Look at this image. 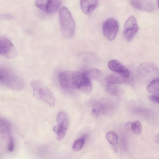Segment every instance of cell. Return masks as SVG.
Listing matches in <instances>:
<instances>
[{
	"label": "cell",
	"mask_w": 159,
	"mask_h": 159,
	"mask_svg": "<svg viewBox=\"0 0 159 159\" xmlns=\"http://www.w3.org/2000/svg\"><path fill=\"white\" fill-rule=\"evenodd\" d=\"M13 16L8 14H2L0 15L1 19L5 20H10L13 19Z\"/></svg>",
	"instance_id": "cell-27"
},
{
	"label": "cell",
	"mask_w": 159,
	"mask_h": 159,
	"mask_svg": "<svg viewBox=\"0 0 159 159\" xmlns=\"http://www.w3.org/2000/svg\"><path fill=\"white\" fill-rule=\"evenodd\" d=\"M88 77L91 80H96L101 76V72L95 69H90L85 72Z\"/></svg>",
	"instance_id": "cell-21"
},
{
	"label": "cell",
	"mask_w": 159,
	"mask_h": 159,
	"mask_svg": "<svg viewBox=\"0 0 159 159\" xmlns=\"http://www.w3.org/2000/svg\"><path fill=\"white\" fill-rule=\"evenodd\" d=\"M155 140L156 143L159 145V132L155 136Z\"/></svg>",
	"instance_id": "cell-28"
},
{
	"label": "cell",
	"mask_w": 159,
	"mask_h": 159,
	"mask_svg": "<svg viewBox=\"0 0 159 159\" xmlns=\"http://www.w3.org/2000/svg\"><path fill=\"white\" fill-rule=\"evenodd\" d=\"M149 99L151 101L157 103H159V93L150 95Z\"/></svg>",
	"instance_id": "cell-25"
},
{
	"label": "cell",
	"mask_w": 159,
	"mask_h": 159,
	"mask_svg": "<svg viewBox=\"0 0 159 159\" xmlns=\"http://www.w3.org/2000/svg\"><path fill=\"white\" fill-rule=\"evenodd\" d=\"M107 92L110 95L113 96H118L120 93V90L118 86L115 84H109L106 86Z\"/></svg>",
	"instance_id": "cell-20"
},
{
	"label": "cell",
	"mask_w": 159,
	"mask_h": 159,
	"mask_svg": "<svg viewBox=\"0 0 159 159\" xmlns=\"http://www.w3.org/2000/svg\"><path fill=\"white\" fill-rule=\"evenodd\" d=\"M59 20L63 36L67 39L73 38L75 32V23L71 13L67 8L63 7L60 9Z\"/></svg>",
	"instance_id": "cell-1"
},
{
	"label": "cell",
	"mask_w": 159,
	"mask_h": 159,
	"mask_svg": "<svg viewBox=\"0 0 159 159\" xmlns=\"http://www.w3.org/2000/svg\"><path fill=\"white\" fill-rule=\"evenodd\" d=\"M49 0H36V6L42 11L45 12L48 2Z\"/></svg>",
	"instance_id": "cell-24"
},
{
	"label": "cell",
	"mask_w": 159,
	"mask_h": 159,
	"mask_svg": "<svg viewBox=\"0 0 159 159\" xmlns=\"http://www.w3.org/2000/svg\"><path fill=\"white\" fill-rule=\"evenodd\" d=\"M131 128L133 132L136 134H140L142 131V125L140 122L136 120L132 123L131 125Z\"/></svg>",
	"instance_id": "cell-23"
},
{
	"label": "cell",
	"mask_w": 159,
	"mask_h": 159,
	"mask_svg": "<svg viewBox=\"0 0 159 159\" xmlns=\"http://www.w3.org/2000/svg\"><path fill=\"white\" fill-rule=\"evenodd\" d=\"M147 90L150 93H155L159 91V78L152 80L148 86Z\"/></svg>",
	"instance_id": "cell-19"
},
{
	"label": "cell",
	"mask_w": 159,
	"mask_h": 159,
	"mask_svg": "<svg viewBox=\"0 0 159 159\" xmlns=\"http://www.w3.org/2000/svg\"><path fill=\"white\" fill-rule=\"evenodd\" d=\"M108 66L111 70L117 73L125 78H128L129 76V72L127 68L116 60L113 59L109 61Z\"/></svg>",
	"instance_id": "cell-9"
},
{
	"label": "cell",
	"mask_w": 159,
	"mask_h": 159,
	"mask_svg": "<svg viewBox=\"0 0 159 159\" xmlns=\"http://www.w3.org/2000/svg\"><path fill=\"white\" fill-rule=\"evenodd\" d=\"M11 125L7 119L1 117L0 120V131L3 138L8 141L13 138L11 135Z\"/></svg>",
	"instance_id": "cell-11"
},
{
	"label": "cell",
	"mask_w": 159,
	"mask_h": 159,
	"mask_svg": "<svg viewBox=\"0 0 159 159\" xmlns=\"http://www.w3.org/2000/svg\"><path fill=\"white\" fill-rule=\"evenodd\" d=\"M157 4L158 8H159V0H158Z\"/></svg>",
	"instance_id": "cell-29"
},
{
	"label": "cell",
	"mask_w": 159,
	"mask_h": 159,
	"mask_svg": "<svg viewBox=\"0 0 159 159\" xmlns=\"http://www.w3.org/2000/svg\"><path fill=\"white\" fill-rule=\"evenodd\" d=\"M54 126L53 129L55 133L57 139L59 141L62 140L65 136L68 127V123L57 124Z\"/></svg>",
	"instance_id": "cell-14"
},
{
	"label": "cell",
	"mask_w": 159,
	"mask_h": 159,
	"mask_svg": "<svg viewBox=\"0 0 159 159\" xmlns=\"http://www.w3.org/2000/svg\"><path fill=\"white\" fill-rule=\"evenodd\" d=\"M14 140L12 138L11 139L8 141V150L10 152H12L14 149Z\"/></svg>",
	"instance_id": "cell-26"
},
{
	"label": "cell",
	"mask_w": 159,
	"mask_h": 159,
	"mask_svg": "<svg viewBox=\"0 0 159 159\" xmlns=\"http://www.w3.org/2000/svg\"><path fill=\"white\" fill-rule=\"evenodd\" d=\"M130 3L133 7L139 10L152 11L154 8L153 3L149 0H130Z\"/></svg>",
	"instance_id": "cell-10"
},
{
	"label": "cell",
	"mask_w": 159,
	"mask_h": 159,
	"mask_svg": "<svg viewBox=\"0 0 159 159\" xmlns=\"http://www.w3.org/2000/svg\"><path fill=\"white\" fill-rule=\"evenodd\" d=\"M138 73L139 77L146 82H151L159 75V70L157 66L150 62L141 63L138 67Z\"/></svg>",
	"instance_id": "cell-5"
},
{
	"label": "cell",
	"mask_w": 159,
	"mask_h": 159,
	"mask_svg": "<svg viewBox=\"0 0 159 159\" xmlns=\"http://www.w3.org/2000/svg\"><path fill=\"white\" fill-rule=\"evenodd\" d=\"M0 54L8 58H14L17 54L16 49L12 42L3 36L0 37Z\"/></svg>",
	"instance_id": "cell-7"
},
{
	"label": "cell",
	"mask_w": 159,
	"mask_h": 159,
	"mask_svg": "<svg viewBox=\"0 0 159 159\" xmlns=\"http://www.w3.org/2000/svg\"><path fill=\"white\" fill-rule=\"evenodd\" d=\"M77 89L86 94L90 93L92 90L93 86L91 80L88 77L85 72H83V77L79 84Z\"/></svg>",
	"instance_id": "cell-13"
},
{
	"label": "cell",
	"mask_w": 159,
	"mask_h": 159,
	"mask_svg": "<svg viewBox=\"0 0 159 159\" xmlns=\"http://www.w3.org/2000/svg\"><path fill=\"white\" fill-rule=\"evenodd\" d=\"M105 106L103 104L97 103L93 107L92 113L95 116H97L105 112L106 110Z\"/></svg>",
	"instance_id": "cell-22"
},
{
	"label": "cell",
	"mask_w": 159,
	"mask_h": 159,
	"mask_svg": "<svg viewBox=\"0 0 159 159\" xmlns=\"http://www.w3.org/2000/svg\"><path fill=\"white\" fill-rule=\"evenodd\" d=\"M83 72L77 71H65L59 75V81L61 87L66 89H77L83 77Z\"/></svg>",
	"instance_id": "cell-4"
},
{
	"label": "cell",
	"mask_w": 159,
	"mask_h": 159,
	"mask_svg": "<svg viewBox=\"0 0 159 159\" xmlns=\"http://www.w3.org/2000/svg\"><path fill=\"white\" fill-rule=\"evenodd\" d=\"M61 4L60 0H49L45 12L49 14H53L58 9Z\"/></svg>",
	"instance_id": "cell-15"
},
{
	"label": "cell",
	"mask_w": 159,
	"mask_h": 159,
	"mask_svg": "<svg viewBox=\"0 0 159 159\" xmlns=\"http://www.w3.org/2000/svg\"><path fill=\"white\" fill-rule=\"evenodd\" d=\"M106 137L109 143L113 146L115 151H116L118 143V137L117 134L114 132L110 131L107 133Z\"/></svg>",
	"instance_id": "cell-17"
},
{
	"label": "cell",
	"mask_w": 159,
	"mask_h": 159,
	"mask_svg": "<svg viewBox=\"0 0 159 159\" xmlns=\"http://www.w3.org/2000/svg\"><path fill=\"white\" fill-rule=\"evenodd\" d=\"M34 96L49 107H53L55 103V97L50 89L42 82L34 80L30 84Z\"/></svg>",
	"instance_id": "cell-3"
},
{
	"label": "cell",
	"mask_w": 159,
	"mask_h": 159,
	"mask_svg": "<svg viewBox=\"0 0 159 159\" xmlns=\"http://www.w3.org/2000/svg\"><path fill=\"white\" fill-rule=\"evenodd\" d=\"M80 2L82 12L86 14L90 15L97 7L98 0H80Z\"/></svg>",
	"instance_id": "cell-12"
},
{
	"label": "cell",
	"mask_w": 159,
	"mask_h": 159,
	"mask_svg": "<svg viewBox=\"0 0 159 159\" xmlns=\"http://www.w3.org/2000/svg\"><path fill=\"white\" fill-rule=\"evenodd\" d=\"M124 78L119 75L111 74L107 75L105 78V81L108 84H118L123 83Z\"/></svg>",
	"instance_id": "cell-16"
},
{
	"label": "cell",
	"mask_w": 159,
	"mask_h": 159,
	"mask_svg": "<svg viewBox=\"0 0 159 159\" xmlns=\"http://www.w3.org/2000/svg\"><path fill=\"white\" fill-rule=\"evenodd\" d=\"M139 30L137 21L134 16L129 17L124 25L123 35L128 41H131Z\"/></svg>",
	"instance_id": "cell-8"
},
{
	"label": "cell",
	"mask_w": 159,
	"mask_h": 159,
	"mask_svg": "<svg viewBox=\"0 0 159 159\" xmlns=\"http://www.w3.org/2000/svg\"><path fill=\"white\" fill-rule=\"evenodd\" d=\"M0 81L3 85L15 90H20L24 86V82L20 76L4 67L0 68Z\"/></svg>",
	"instance_id": "cell-2"
},
{
	"label": "cell",
	"mask_w": 159,
	"mask_h": 159,
	"mask_svg": "<svg viewBox=\"0 0 159 159\" xmlns=\"http://www.w3.org/2000/svg\"><path fill=\"white\" fill-rule=\"evenodd\" d=\"M87 137V135L84 134L74 142L72 146V149L74 151L78 152L82 149Z\"/></svg>",
	"instance_id": "cell-18"
},
{
	"label": "cell",
	"mask_w": 159,
	"mask_h": 159,
	"mask_svg": "<svg viewBox=\"0 0 159 159\" xmlns=\"http://www.w3.org/2000/svg\"><path fill=\"white\" fill-rule=\"evenodd\" d=\"M119 24L116 19L111 18L103 23L102 27L103 34L107 40L112 41L116 36L119 30Z\"/></svg>",
	"instance_id": "cell-6"
}]
</instances>
